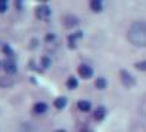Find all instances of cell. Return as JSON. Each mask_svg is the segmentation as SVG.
Masks as SVG:
<instances>
[{"label": "cell", "instance_id": "obj_1", "mask_svg": "<svg viewBox=\"0 0 146 132\" xmlns=\"http://www.w3.org/2000/svg\"><path fill=\"white\" fill-rule=\"evenodd\" d=\"M127 37H128L131 44H134L137 47H145L146 46V24L142 22V21L134 22L131 25Z\"/></svg>", "mask_w": 146, "mask_h": 132}, {"label": "cell", "instance_id": "obj_2", "mask_svg": "<svg viewBox=\"0 0 146 132\" xmlns=\"http://www.w3.org/2000/svg\"><path fill=\"white\" fill-rule=\"evenodd\" d=\"M51 15V10L47 4H41L36 8V16L40 18V19H47L48 16Z\"/></svg>", "mask_w": 146, "mask_h": 132}, {"label": "cell", "instance_id": "obj_3", "mask_svg": "<svg viewBox=\"0 0 146 132\" xmlns=\"http://www.w3.org/2000/svg\"><path fill=\"white\" fill-rule=\"evenodd\" d=\"M120 79H121L123 84H124L125 87H128V88L135 84V79H134L127 70H121V72H120Z\"/></svg>", "mask_w": 146, "mask_h": 132}, {"label": "cell", "instance_id": "obj_4", "mask_svg": "<svg viewBox=\"0 0 146 132\" xmlns=\"http://www.w3.org/2000/svg\"><path fill=\"white\" fill-rule=\"evenodd\" d=\"M77 72H79V74H80L83 79H90L92 76V73H94V70L88 65H80L79 69H77Z\"/></svg>", "mask_w": 146, "mask_h": 132}, {"label": "cell", "instance_id": "obj_5", "mask_svg": "<svg viewBox=\"0 0 146 132\" xmlns=\"http://www.w3.org/2000/svg\"><path fill=\"white\" fill-rule=\"evenodd\" d=\"M79 24V18L74 15H65L64 16V25H65L66 28H73V26H76V25Z\"/></svg>", "mask_w": 146, "mask_h": 132}, {"label": "cell", "instance_id": "obj_6", "mask_svg": "<svg viewBox=\"0 0 146 132\" xmlns=\"http://www.w3.org/2000/svg\"><path fill=\"white\" fill-rule=\"evenodd\" d=\"M4 70H6V73L7 74H14L17 72V66H15V62L13 61V59H7L6 62H4Z\"/></svg>", "mask_w": 146, "mask_h": 132}, {"label": "cell", "instance_id": "obj_7", "mask_svg": "<svg viewBox=\"0 0 146 132\" xmlns=\"http://www.w3.org/2000/svg\"><path fill=\"white\" fill-rule=\"evenodd\" d=\"M83 37V32H76V33H73V34H70L69 37H68V43H69V47L70 48H74L76 47V41L79 40V39H81Z\"/></svg>", "mask_w": 146, "mask_h": 132}, {"label": "cell", "instance_id": "obj_8", "mask_svg": "<svg viewBox=\"0 0 146 132\" xmlns=\"http://www.w3.org/2000/svg\"><path fill=\"white\" fill-rule=\"evenodd\" d=\"M105 116H106V109L105 107L99 106L94 110V118H95L97 121H102V120L105 118Z\"/></svg>", "mask_w": 146, "mask_h": 132}, {"label": "cell", "instance_id": "obj_9", "mask_svg": "<svg viewBox=\"0 0 146 132\" xmlns=\"http://www.w3.org/2000/svg\"><path fill=\"white\" fill-rule=\"evenodd\" d=\"M47 105L44 103V102H37V103H35V106H33V112L36 113V114H43V113H46L47 112Z\"/></svg>", "mask_w": 146, "mask_h": 132}, {"label": "cell", "instance_id": "obj_10", "mask_svg": "<svg viewBox=\"0 0 146 132\" xmlns=\"http://www.w3.org/2000/svg\"><path fill=\"white\" fill-rule=\"evenodd\" d=\"M90 7H91V10L94 13H101L102 8H104V4H102L101 0H91L90 1Z\"/></svg>", "mask_w": 146, "mask_h": 132}, {"label": "cell", "instance_id": "obj_11", "mask_svg": "<svg viewBox=\"0 0 146 132\" xmlns=\"http://www.w3.org/2000/svg\"><path fill=\"white\" fill-rule=\"evenodd\" d=\"M66 102H68V100H66L65 96H59V98H57L54 100V106L61 110V109H64V107L66 106Z\"/></svg>", "mask_w": 146, "mask_h": 132}, {"label": "cell", "instance_id": "obj_12", "mask_svg": "<svg viewBox=\"0 0 146 132\" xmlns=\"http://www.w3.org/2000/svg\"><path fill=\"white\" fill-rule=\"evenodd\" d=\"M77 107H79V110H81V112H90L91 110V103H90L88 100H80L77 103Z\"/></svg>", "mask_w": 146, "mask_h": 132}, {"label": "cell", "instance_id": "obj_13", "mask_svg": "<svg viewBox=\"0 0 146 132\" xmlns=\"http://www.w3.org/2000/svg\"><path fill=\"white\" fill-rule=\"evenodd\" d=\"M106 85H108V81H106V79H104V77H98L97 80H95V87H97L98 90H105Z\"/></svg>", "mask_w": 146, "mask_h": 132}, {"label": "cell", "instance_id": "obj_14", "mask_svg": "<svg viewBox=\"0 0 146 132\" xmlns=\"http://www.w3.org/2000/svg\"><path fill=\"white\" fill-rule=\"evenodd\" d=\"M66 85H68V88H69V90H74V88H77L79 81H77V79H76V77H69V79H68V81H66Z\"/></svg>", "mask_w": 146, "mask_h": 132}, {"label": "cell", "instance_id": "obj_15", "mask_svg": "<svg viewBox=\"0 0 146 132\" xmlns=\"http://www.w3.org/2000/svg\"><path fill=\"white\" fill-rule=\"evenodd\" d=\"M3 52H4L7 57H10V58L14 57V52H13V50H11V47H10L8 44H4V46H3Z\"/></svg>", "mask_w": 146, "mask_h": 132}, {"label": "cell", "instance_id": "obj_16", "mask_svg": "<svg viewBox=\"0 0 146 132\" xmlns=\"http://www.w3.org/2000/svg\"><path fill=\"white\" fill-rule=\"evenodd\" d=\"M135 67H137L138 70L146 72V61H141V62H137V63H135Z\"/></svg>", "mask_w": 146, "mask_h": 132}, {"label": "cell", "instance_id": "obj_17", "mask_svg": "<svg viewBox=\"0 0 146 132\" xmlns=\"http://www.w3.org/2000/svg\"><path fill=\"white\" fill-rule=\"evenodd\" d=\"M41 65L44 66V67H50L51 66V59L48 57H43L41 58Z\"/></svg>", "mask_w": 146, "mask_h": 132}, {"label": "cell", "instance_id": "obj_18", "mask_svg": "<svg viewBox=\"0 0 146 132\" xmlns=\"http://www.w3.org/2000/svg\"><path fill=\"white\" fill-rule=\"evenodd\" d=\"M7 7H8L7 1L6 0H0V13H4L7 10Z\"/></svg>", "mask_w": 146, "mask_h": 132}, {"label": "cell", "instance_id": "obj_19", "mask_svg": "<svg viewBox=\"0 0 146 132\" xmlns=\"http://www.w3.org/2000/svg\"><path fill=\"white\" fill-rule=\"evenodd\" d=\"M54 37H55L54 34H47V36H46V40H47V41H50V40H54Z\"/></svg>", "mask_w": 146, "mask_h": 132}, {"label": "cell", "instance_id": "obj_20", "mask_svg": "<svg viewBox=\"0 0 146 132\" xmlns=\"http://www.w3.org/2000/svg\"><path fill=\"white\" fill-rule=\"evenodd\" d=\"M54 132H66V131H64V129H57V131H54Z\"/></svg>", "mask_w": 146, "mask_h": 132}, {"label": "cell", "instance_id": "obj_21", "mask_svg": "<svg viewBox=\"0 0 146 132\" xmlns=\"http://www.w3.org/2000/svg\"><path fill=\"white\" fill-rule=\"evenodd\" d=\"M80 132H90V131H88V129H81Z\"/></svg>", "mask_w": 146, "mask_h": 132}, {"label": "cell", "instance_id": "obj_22", "mask_svg": "<svg viewBox=\"0 0 146 132\" xmlns=\"http://www.w3.org/2000/svg\"><path fill=\"white\" fill-rule=\"evenodd\" d=\"M0 69H1V62H0Z\"/></svg>", "mask_w": 146, "mask_h": 132}]
</instances>
